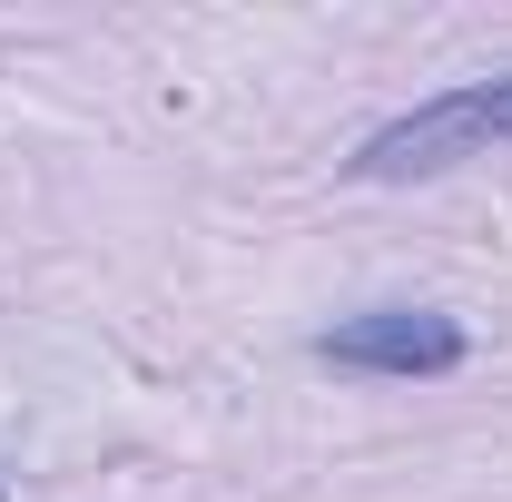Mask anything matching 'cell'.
<instances>
[{
	"mask_svg": "<svg viewBox=\"0 0 512 502\" xmlns=\"http://www.w3.org/2000/svg\"><path fill=\"white\" fill-rule=\"evenodd\" d=\"M503 138H512V69H493V79H463L444 99L384 119L375 138H355L345 178H355V188H414V178H444V168L503 148Z\"/></svg>",
	"mask_w": 512,
	"mask_h": 502,
	"instance_id": "obj_1",
	"label": "cell"
},
{
	"mask_svg": "<svg viewBox=\"0 0 512 502\" xmlns=\"http://www.w3.org/2000/svg\"><path fill=\"white\" fill-rule=\"evenodd\" d=\"M316 365L335 375H384V384H444L473 365V335H463V315L444 306H355L316 325V345H306Z\"/></svg>",
	"mask_w": 512,
	"mask_h": 502,
	"instance_id": "obj_2",
	"label": "cell"
},
{
	"mask_svg": "<svg viewBox=\"0 0 512 502\" xmlns=\"http://www.w3.org/2000/svg\"><path fill=\"white\" fill-rule=\"evenodd\" d=\"M0 502H10V483H0Z\"/></svg>",
	"mask_w": 512,
	"mask_h": 502,
	"instance_id": "obj_3",
	"label": "cell"
}]
</instances>
